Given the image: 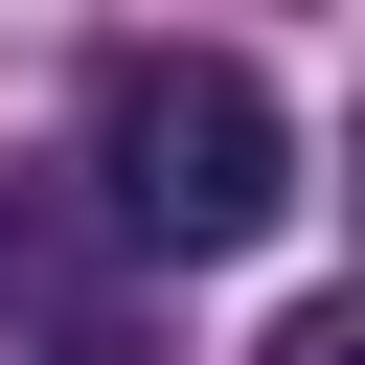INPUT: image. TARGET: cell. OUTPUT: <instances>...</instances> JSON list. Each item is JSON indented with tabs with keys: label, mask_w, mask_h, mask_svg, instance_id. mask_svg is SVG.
I'll return each mask as SVG.
<instances>
[{
	"label": "cell",
	"mask_w": 365,
	"mask_h": 365,
	"mask_svg": "<svg viewBox=\"0 0 365 365\" xmlns=\"http://www.w3.org/2000/svg\"><path fill=\"white\" fill-rule=\"evenodd\" d=\"M251 365H365V319H342V297H297V319H274Z\"/></svg>",
	"instance_id": "cell-2"
},
{
	"label": "cell",
	"mask_w": 365,
	"mask_h": 365,
	"mask_svg": "<svg viewBox=\"0 0 365 365\" xmlns=\"http://www.w3.org/2000/svg\"><path fill=\"white\" fill-rule=\"evenodd\" d=\"M91 182H114L137 251H274V228H297V114H274V68H228V46H137V68L91 91Z\"/></svg>",
	"instance_id": "cell-1"
}]
</instances>
